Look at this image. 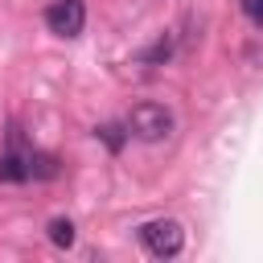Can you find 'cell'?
Segmentation results:
<instances>
[{
  "label": "cell",
  "instance_id": "1",
  "mask_svg": "<svg viewBox=\"0 0 263 263\" xmlns=\"http://www.w3.org/2000/svg\"><path fill=\"white\" fill-rule=\"evenodd\" d=\"M127 132H132L136 140L156 144V140H164V136L173 132V111H168L164 103H136L132 115H127Z\"/></svg>",
  "mask_w": 263,
  "mask_h": 263
},
{
  "label": "cell",
  "instance_id": "2",
  "mask_svg": "<svg viewBox=\"0 0 263 263\" xmlns=\"http://www.w3.org/2000/svg\"><path fill=\"white\" fill-rule=\"evenodd\" d=\"M140 242L148 247V255H156V259H173V255H181V247H185V226L173 222V218L144 222V226H140Z\"/></svg>",
  "mask_w": 263,
  "mask_h": 263
},
{
  "label": "cell",
  "instance_id": "3",
  "mask_svg": "<svg viewBox=\"0 0 263 263\" xmlns=\"http://www.w3.org/2000/svg\"><path fill=\"white\" fill-rule=\"evenodd\" d=\"M45 25L53 37H78L86 25V4L82 0H53L45 8Z\"/></svg>",
  "mask_w": 263,
  "mask_h": 263
},
{
  "label": "cell",
  "instance_id": "4",
  "mask_svg": "<svg viewBox=\"0 0 263 263\" xmlns=\"http://www.w3.org/2000/svg\"><path fill=\"white\" fill-rule=\"evenodd\" d=\"M25 160H29V177H37V181H53L62 173V160L49 156V152H29Z\"/></svg>",
  "mask_w": 263,
  "mask_h": 263
},
{
  "label": "cell",
  "instance_id": "5",
  "mask_svg": "<svg viewBox=\"0 0 263 263\" xmlns=\"http://www.w3.org/2000/svg\"><path fill=\"white\" fill-rule=\"evenodd\" d=\"M0 181H8V185L29 181V160H25L21 152H4V156H0Z\"/></svg>",
  "mask_w": 263,
  "mask_h": 263
},
{
  "label": "cell",
  "instance_id": "6",
  "mask_svg": "<svg viewBox=\"0 0 263 263\" xmlns=\"http://www.w3.org/2000/svg\"><path fill=\"white\" fill-rule=\"evenodd\" d=\"M95 136H99L111 152H123V144H127V136H132V132H127L123 123H103V127H95Z\"/></svg>",
  "mask_w": 263,
  "mask_h": 263
},
{
  "label": "cell",
  "instance_id": "7",
  "mask_svg": "<svg viewBox=\"0 0 263 263\" xmlns=\"http://www.w3.org/2000/svg\"><path fill=\"white\" fill-rule=\"evenodd\" d=\"M45 230H49V242L53 247H74V222L70 218H53Z\"/></svg>",
  "mask_w": 263,
  "mask_h": 263
},
{
  "label": "cell",
  "instance_id": "8",
  "mask_svg": "<svg viewBox=\"0 0 263 263\" xmlns=\"http://www.w3.org/2000/svg\"><path fill=\"white\" fill-rule=\"evenodd\" d=\"M238 8H242V16H247L255 29H263V0H238Z\"/></svg>",
  "mask_w": 263,
  "mask_h": 263
},
{
  "label": "cell",
  "instance_id": "9",
  "mask_svg": "<svg viewBox=\"0 0 263 263\" xmlns=\"http://www.w3.org/2000/svg\"><path fill=\"white\" fill-rule=\"evenodd\" d=\"M168 53H173V41H168V37H160V41H156V45L144 53V62H164Z\"/></svg>",
  "mask_w": 263,
  "mask_h": 263
}]
</instances>
